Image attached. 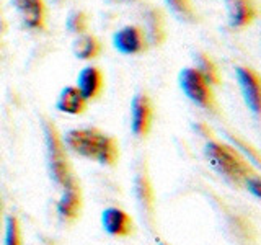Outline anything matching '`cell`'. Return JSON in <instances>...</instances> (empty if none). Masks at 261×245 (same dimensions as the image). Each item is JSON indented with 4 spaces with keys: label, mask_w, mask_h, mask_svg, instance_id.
I'll use <instances>...</instances> for the list:
<instances>
[{
    "label": "cell",
    "mask_w": 261,
    "mask_h": 245,
    "mask_svg": "<svg viewBox=\"0 0 261 245\" xmlns=\"http://www.w3.org/2000/svg\"><path fill=\"white\" fill-rule=\"evenodd\" d=\"M65 144L75 154L96 160L101 165L113 167L119 159V144L116 139L95 128L69 131L65 134Z\"/></svg>",
    "instance_id": "cell-1"
},
{
    "label": "cell",
    "mask_w": 261,
    "mask_h": 245,
    "mask_svg": "<svg viewBox=\"0 0 261 245\" xmlns=\"http://www.w3.org/2000/svg\"><path fill=\"white\" fill-rule=\"evenodd\" d=\"M204 155L219 174H222L225 178L232 180L235 183H245L250 177L258 175L247 159L242 157L233 147L225 145L222 142H207L206 149H204Z\"/></svg>",
    "instance_id": "cell-2"
},
{
    "label": "cell",
    "mask_w": 261,
    "mask_h": 245,
    "mask_svg": "<svg viewBox=\"0 0 261 245\" xmlns=\"http://www.w3.org/2000/svg\"><path fill=\"white\" fill-rule=\"evenodd\" d=\"M44 136H46L49 172H51V177H53L54 182L64 188L75 180L72 167H70V162H69V157H67V152H65L64 142L59 136L57 128L49 121L44 122Z\"/></svg>",
    "instance_id": "cell-3"
},
{
    "label": "cell",
    "mask_w": 261,
    "mask_h": 245,
    "mask_svg": "<svg viewBox=\"0 0 261 245\" xmlns=\"http://www.w3.org/2000/svg\"><path fill=\"white\" fill-rule=\"evenodd\" d=\"M179 87L185 95L201 108L207 111H216L217 103L209 82L201 76V72L194 67H186L179 72Z\"/></svg>",
    "instance_id": "cell-4"
},
{
    "label": "cell",
    "mask_w": 261,
    "mask_h": 245,
    "mask_svg": "<svg viewBox=\"0 0 261 245\" xmlns=\"http://www.w3.org/2000/svg\"><path fill=\"white\" fill-rule=\"evenodd\" d=\"M153 119V108L150 98L141 93L136 95L130 105V128L133 133L139 137H144L150 133Z\"/></svg>",
    "instance_id": "cell-5"
},
{
    "label": "cell",
    "mask_w": 261,
    "mask_h": 245,
    "mask_svg": "<svg viewBox=\"0 0 261 245\" xmlns=\"http://www.w3.org/2000/svg\"><path fill=\"white\" fill-rule=\"evenodd\" d=\"M113 44L122 54H137L147 47L144 31L139 27H122L113 36Z\"/></svg>",
    "instance_id": "cell-6"
},
{
    "label": "cell",
    "mask_w": 261,
    "mask_h": 245,
    "mask_svg": "<svg viewBox=\"0 0 261 245\" xmlns=\"http://www.w3.org/2000/svg\"><path fill=\"white\" fill-rule=\"evenodd\" d=\"M82 211V190L77 180L64 186L61 200L57 201V212L65 223H73Z\"/></svg>",
    "instance_id": "cell-7"
},
{
    "label": "cell",
    "mask_w": 261,
    "mask_h": 245,
    "mask_svg": "<svg viewBox=\"0 0 261 245\" xmlns=\"http://www.w3.org/2000/svg\"><path fill=\"white\" fill-rule=\"evenodd\" d=\"M24 27L43 30L46 24V7L43 0H12Z\"/></svg>",
    "instance_id": "cell-8"
},
{
    "label": "cell",
    "mask_w": 261,
    "mask_h": 245,
    "mask_svg": "<svg viewBox=\"0 0 261 245\" xmlns=\"http://www.w3.org/2000/svg\"><path fill=\"white\" fill-rule=\"evenodd\" d=\"M105 231L114 237H127L134 232V223L126 211L119 208H108L101 214Z\"/></svg>",
    "instance_id": "cell-9"
},
{
    "label": "cell",
    "mask_w": 261,
    "mask_h": 245,
    "mask_svg": "<svg viewBox=\"0 0 261 245\" xmlns=\"http://www.w3.org/2000/svg\"><path fill=\"white\" fill-rule=\"evenodd\" d=\"M237 77L245 98V103L253 113L259 111V77L255 70L247 67H237Z\"/></svg>",
    "instance_id": "cell-10"
},
{
    "label": "cell",
    "mask_w": 261,
    "mask_h": 245,
    "mask_svg": "<svg viewBox=\"0 0 261 245\" xmlns=\"http://www.w3.org/2000/svg\"><path fill=\"white\" fill-rule=\"evenodd\" d=\"M228 23L233 28H243L256 18V7L253 0H225Z\"/></svg>",
    "instance_id": "cell-11"
},
{
    "label": "cell",
    "mask_w": 261,
    "mask_h": 245,
    "mask_svg": "<svg viewBox=\"0 0 261 245\" xmlns=\"http://www.w3.org/2000/svg\"><path fill=\"white\" fill-rule=\"evenodd\" d=\"M77 88L85 96V100H93L103 90V74L96 67H85L79 74Z\"/></svg>",
    "instance_id": "cell-12"
},
{
    "label": "cell",
    "mask_w": 261,
    "mask_h": 245,
    "mask_svg": "<svg viewBox=\"0 0 261 245\" xmlns=\"http://www.w3.org/2000/svg\"><path fill=\"white\" fill-rule=\"evenodd\" d=\"M87 102L77 87H65L57 98L56 108L67 114H82L87 110Z\"/></svg>",
    "instance_id": "cell-13"
},
{
    "label": "cell",
    "mask_w": 261,
    "mask_h": 245,
    "mask_svg": "<svg viewBox=\"0 0 261 245\" xmlns=\"http://www.w3.org/2000/svg\"><path fill=\"white\" fill-rule=\"evenodd\" d=\"M100 51H101V44L95 36L84 35L73 43V53H75L79 59H84V61L95 59V57L100 54Z\"/></svg>",
    "instance_id": "cell-14"
},
{
    "label": "cell",
    "mask_w": 261,
    "mask_h": 245,
    "mask_svg": "<svg viewBox=\"0 0 261 245\" xmlns=\"http://www.w3.org/2000/svg\"><path fill=\"white\" fill-rule=\"evenodd\" d=\"M147 24H149V33H150V39L153 44H160L163 39H165V20H163V15L157 8H150L149 12L145 13Z\"/></svg>",
    "instance_id": "cell-15"
},
{
    "label": "cell",
    "mask_w": 261,
    "mask_h": 245,
    "mask_svg": "<svg viewBox=\"0 0 261 245\" xmlns=\"http://www.w3.org/2000/svg\"><path fill=\"white\" fill-rule=\"evenodd\" d=\"M198 69L201 72V76L209 82V85H219L220 82V76H219V70H217V65L214 64V61L211 59L209 56L206 54H198Z\"/></svg>",
    "instance_id": "cell-16"
},
{
    "label": "cell",
    "mask_w": 261,
    "mask_h": 245,
    "mask_svg": "<svg viewBox=\"0 0 261 245\" xmlns=\"http://www.w3.org/2000/svg\"><path fill=\"white\" fill-rule=\"evenodd\" d=\"M170 10L173 12L179 20L185 21H194L196 12L191 5V0H165Z\"/></svg>",
    "instance_id": "cell-17"
},
{
    "label": "cell",
    "mask_w": 261,
    "mask_h": 245,
    "mask_svg": "<svg viewBox=\"0 0 261 245\" xmlns=\"http://www.w3.org/2000/svg\"><path fill=\"white\" fill-rule=\"evenodd\" d=\"M4 245H21L20 224L16 216L10 214L5 219V240Z\"/></svg>",
    "instance_id": "cell-18"
},
{
    "label": "cell",
    "mask_w": 261,
    "mask_h": 245,
    "mask_svg": "<svg viewBox=\"0 0 261 245\" xmlns=\"http://www.w3.org/2000/svg\"><path fill=\"white\" fill-rule=\"evenodd\" d=\"M67 28L72 33H77V35H82L88 30V16L85 12H73L69 20H67Z\"/></svg>",
    "instance_id": "cell-19"
},
{
    "label": "cell",
    "mask_w": 261,
    "mask_h": 245,
    "mask_svg": "<svg viewBox=\"0 0 261 245\" xmlns=\"http://www.w3.org/2000/svg\"><path fill=\"white\" fill-rule=\"evenodd\" d=\"M137 191H139V198L142 200V203H145L149 209H152V188L147 177H141L137 180Z\"/></svg>",
    "instance_id": "cell-20"
},
{
    "label": "cell",
    "mask_w": 261,
    "mask_h": 245,
    "mask_svg": "<svg viewBox=\"0 0 261 245\" xmlns=\"http://www.w3.org/2000/svg\"><path fill=\"white\" fill-rule=\"evenodd\" d=\"M245 185H247V188L256 196V198H259V178H258V175L250 177L247 182H245Z\"/></svg>",
    "instance_id": "cell-21"
},
{
    "label": "cell",
    "mask_w": 261,
    "mask_h": 245,
    "mask_svg": "<svg viewBox=\"0 0 261 245\" xmlns=\"http://www.w3.org/2000/svg\"><path fill=\"white\" fill-rule=\"evenodd\" d=\"M5 30H7V24H5L2 13H0V39H2V36L5 35Z\"/></svg>",
    "instance_id": "cell-22"
},
{
    "label": "cell",
    "mask_w": 261,
    "mask_h": 245,
    "mask_svg": "<svg viewBox=\"0 0 261 245\" xmlns=\"http://www.w3.org/2000/svg\"><path fill=\"white\" fill-rule=\"evenodd\" d=\"M2 211H4V206H2V196H0V224H2Z\"/></svg>",
    "instance_id": "cell-23"
}]
</instances>
